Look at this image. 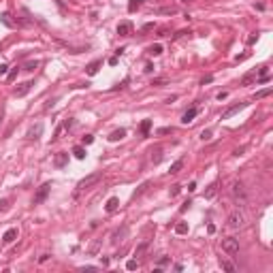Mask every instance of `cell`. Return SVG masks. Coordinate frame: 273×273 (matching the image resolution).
Instances as JSON below:
<instances>
[{
    "mask_svg": "<svg viewBox=\"0 0 273 273\" xmlns=\"http://www.w3.org/2000/svg\"><path fill=\"white\" fill-rule=\"evenodd\" d=\"M102 179V173H92V175H88V177H83L81 182L77 183V190L79 192H83V190H90L92 186H96V183Z\"/></svg>",
    "mask_w": 273,
    "mask_h": 273,
    "instance_id": "obj_1",
    "label": "cell"
},
{
    "mask_svg": "<svg viewBox=\"0 0 273 273\" xmlns=\"http://www.w3.org/2000/svg\"><path fill=\"white\" fill-rule=\"evenodd\" d=\"M222 250L226 252L228 256H237L239 254V241L235 239V237H226V239H222Z\"/></svg>",
    "mask_w": 273,
    "mask_h": 273,
    "instance_id": "obj_2",
    "label": "cell"
},
{
    "mask_svg": "<svg viewBox=\"0 0 273 273\" xmlns=\"http://www.w3.org/2000/svg\"><path fill=\"white\" fill-rule=\"evenodd\" d=\"M228 226L230 228H241L245 226V216H243V211H239V209H235L230 216H228Z\"/></svg>",
    "mask_w": 273,
    "mask_h": 273,
    "instance_id": "obj_3",
    "label": "cell"
},
{
    "mask_svg": "<svg viewBox=\"0 0 273 273\" xmlns=\"http://www.w3.org/2000/svg\"><path fill=\"white\" fill-rule=\"evenodd\" d=\"M128 235V224H122V228H115L113 235H111V243L117 245L120 241H124V237Z\"/></svg>",
    "mask_w": 273,
    "mask_h": 273,
    "instance_id": "obj_4",
    "label": "cell"
},
{
    "mask_svg": "<svg viewBox=\"0 0 273 273\" xmlns=\"http://www.w3.org/2000/svg\"><path fill=\"white\" fill-rule=\"evenodd\" d=\"M49 190H51V183H43V186L37 190V194H34V205H41V203L45 201L47 194H49Z\"/></svg>",
    "mask_w": 273,
    "mask_h": 273,
    "instance_id": "obj_5",
    "label": "cell"
},
{
    "mask_svg": "<svg viewBox=\"0 0 273 273\" xmlns=\"http://www.w3.org/2000/svg\"><path fill=\"white\" fill-rule=\"evenodd\" d=\"M245 105H248V102H237V105H233V107H228L226 111L222 113V120H228V117H233V115H235V113H239V111H241V109H243Z\"/></svg>",
    "mask_w": 273,
    "mask_h": 273,
    "instance_id": "obj_6",
    "label": "cell"
},
{
    "mask_svg": "<svg viewBox=\"0 0 273 273\" xmlns=\"http://www.w3.org/2000/svg\"><path fill=\"white\" fill-rule=\"evenodd\" d=\"M30 90H32V81H24V83H19V86L15 88V96L21 98V96H26Z\"/></svg>",
    "mask_w": 273,
    "mask_h": 273,
    "instance_id": "obj_7",
    "label": "cell"
},
{
    "mask_svg": "<svg viewBox=\"0 0 273 273\" xmlns=\"http://www.w3.org/2000/svg\"><path fill=\"white\" fill-rule=\"evenodd\" d=\"M233 196H235L237 201H239V198H241V201H245V190H243V183H241V182H235V183H233Z\"/></svg>",
    "mask_w": 273,
    "mask_h": 273,
    "instance_id": "obj_8",
    "label": "cell"
},
{
    "mask_svg": "<svg viewBox=\"0 0 273 273\" xmlns=\"http://www.w3.org/2000/svg\"><path fill=\"white\" fill-rule=\"evenodd\" d=\"M130 32H133V24L130 21H122L117 26V34L120 37H130Z\"/></svg>",
    "mask_w": 273,
    "mask_h": 273,
    "instance_id": "obj_9",
    "label": "cell"
},
{
    "mask_svg": "<svg viewBox=\"0 0 273 273\" xmlns=\"http://www.w3.org/2000/svg\"><path fill=\"white\" fill-rule=\"evenodd\" d=\"M117 207H120V198H117V196H111V198L107 201V205H105L107 213H113V211H117Z\"/></svg>",
    "mask_w": 273,
    "mask_h": 273,
    "instance_id": "obj_10",
    "label": "cell"
},
{
    "mask_svg": "<svg viewBox=\"0 0 273 273\" xmlns=\"http://www.w3.org/2000/svg\"><path fill=\"white\" fill-rule=\"evenodd\" d=\"M17 239V228H9L4 235H2V243H13Z\"/></svg>",
    "mask_w": 273,
    "mask_h": 273,
    "instance_id": "obj_11",
    "label": "cell"
},
{
    "mask_svg": "<svg viewBox=\"0 0 273 273\" xmlns=\"http://www.w3.org/2000/svg\"><path fill=\"white\" fill-rule=\"evenodd\" d=\"M102 66V60H94V62H90L88 66H86V71H88V75L90 77H94L96 73H98V68Z\"/></svg>",
    "mask_w": 273,
    "mask_h": 273,
    "instance_id": "obj_12",
    "label": "cell"
},
{
    "mask_svg": "<svg viewBox=\"0 0 273 273\" xmlns=\"http://www.w3.org/2000/svg\"><path fill=\"white\" fill-rule=\"evenodd\" d=\"M183 164H186V158H179V160H175V162L171 164L169 173H171V175H177V173H179V171L183 169Z\"/></svg>",
    "mask_w": 273,
    "mask_h": 273,
    "instance_id": "obj_13",
    "label": "cell"
},
{
    "mask_svg": "<svg viewBox=\"0 0 273 273\" xmlns=\"http://www.w3.org/2000/svg\"><path fill=\"white\" fill-rule=\"evenodd\" d=\"M196 113H198V109H196V107H192V109H188V111L183 113L182 122H183V124H190V122H192V120L196 117Z\"/></svg>",
    "mask_w": 273,
    "mask_h": 273,
    "instance_id": "obj_14",
    "label": "cell"
},
{
    "mask_svg": "<svg viewBox=\"0 0 273 273\" xmlns=\"http://www.w3.org/2000/svg\"><path fill=\"white\" fill-rule=\"evenodd\" d=\"M147 250H149V239H145L143 243H139V245H136V250H135V258L143 256V254H145Z\"/></svg>",
    "mask_w": 273,
    "mask_h": 273,
    "instance_id": "obj_15",
    "label": "cell"
},
{
    "mask_svg": "<svg viewBox=\"0 0 273 273\" xmlns=\"http://www.w3.org/2000/svg\"><path fill=\"white\" fill-rule=\"evenodd\" d=\"M216 194H218V182H213V183L207 186V190H205V198H213Z\"/></svg>",
    "mask_w": 273,
    "mask_h": 273,
    "instance_id": "obj_16",
    "label": "cell"
},
{
    "mask_svg": "<svg viewBox=\"0 0 273 273\" xmlns=\"http://www.w3.org/2000/svg\"><path fill=\"white\" fill-rule=\"evenodd\" d=\"M41 133H43V124H37V126H32V128H30V133H28V136L37 141V139L41 136Z\"/></svg>",
    "mask_w": 273,
    "mask_h": 273,
    "instance_id": "obj_17",
    "label": "cell"
},
{
    "mask_svg": "<svg viewBox=\"0 0 273 273\" xmlns=\"http://www.w3.org/2000/svg\"><path fill=\"white\" fill-rule=\"evenodd\" d=\"M124 136H126V130H124V128H117V130H113V133L109 135V141L115 143V141H120V139H124Z\"/></svg>",
    "mask_w": 273,
    "mask_h": 273,
    "instance_id": "obj_18",
    "label": "cell"
},
{
    "mask_svg": "<svg viewBox=\"0 0 273 273\" xmlns=\"http://www.w3.org/2000/svg\"><path fill=\"white\" fill-rule=\"evenodd\" d=\"M160 160H162V147H154V149H152V162L158 164Z\"/></svg>",
    "mask_w": 273,
    "mask_h": 273,
    "instance_id": "obj_19",
    "label": "cell"
},
{
    "mask_svg": "<svg viewBox=\"0 0 273 273\" xmlns=\"http://www.w3.org/2000/svg\"><path fill=\"white\" fill-rule=\"evenodd\" d=\"M0 21H2L6 28H15V21L11 19V15H9V13H2V15H0Z\"/></svg>",
    "mask_w": 273,
    "mask_h": 273,
    "instance_id": "obj_20",
    "label": "cell"
},
{
    "mask_svg": "<svg viewBox=\"0 0 273 273\" xmlns=\"http://www.w3.org/2000/svg\"><path fill=\"white\" fill-rule=\"evenodd\" d=\"M220 267H222L224 271H228V273H235V265H233L230 260H226V258H220Z\"/></svg>",
    "mask_w": 273,
    "mask_h": 273,
    "instance_id": "obj_21",
    "label": "cell"
},
{
    "mask_svg": "<svg viewBox=\"0 0 273 273\" xmlns=\"http://www.w3.org/2000/svg\"><path fill=\"white\" fill-rule=\"evenodd\" d=\"M149 128H152V120H143V122H141V135L147 136L149 135Z\"/></svg>",
    "mask_w": 273,
    "mask_h": 273,
    "instance_id": "obj_22",
    "label": "cell"
},
{
    "mask_svg": "<svg viewBox=\"0 0 273 273\" xmlns=\"http://www.w3.org/2000/svg\"><path fill=\"white\" fill-rule=\"evenodd\" d=\"M66 160H68V154H64V152H62V154H58V156H56V167H64V164H66Z\"/></svg>",
    "mask_w": 273,
    "mask_h": 273,
    "instance_id": "obj_23",
    "label": "cell"
},
{
    "mask_svg": "<svg viewBox=\"0 0 273 273\" xmlns=\"http://www.w3.org/2000/svg\"><path fill=\"white\" fill-rule=\"evenodd\" d=\"M73 154H75V158H79V160H83V158H86V149H83L81 145H77V147L73 149Z\"/></svg>",
    "mask_w": 273,
    "mask_h": 273,
    "instance_id": "obj_24",
    "label": "cell"
},
{
    "mask_svg": "<svg viewBox=\"0 0 273 273\" xmlns=\"http://www.w3.org/2000/svg\"><path fill=\"white\" fill-rule=\"evenodd\" d=\"M271 92H273V88H265V90L256 92V94H254V100H258V98H265V96H269Z\"/></svg>",
    "mask_w": 273,
    "mask_h": 273,
    "instance_id": "obj_25",
    "label": "cell"
},
{
    "mask_svg": "<svg viewBox=\"0 0 273 273\" xmlns=\"http://www.w3.org/2000/svg\"><path fill=\"white\" fill-rule=\"evenodd\" d=\"M175 233H177V235H186V233H188V224H186V222L175 224Z\"/></svg>",
    "mask_w": 273,
    "mask_h": 273,
    "instance_id": "obj_26",
    "label": "cell"
},
{
    "mask_svg": "<svg viewBox=\"0 0 273 273\" xmlns=\"http://www.w3.org/2000/svg\"><path fill=\"white\" fill-rule=\"evenodd\" d=\"M141 4H143V0H130V2H128V11H130V13H135Z\"/></svg>",
    "mask_w": 273,
    "mask_h": 273,
    "instance_id": "obj_27",
    "label": "cell"
},
{
    "mask_svg": "<svg viewBox=\"0 0 273 273\" xmlns=\"http://www.w3.org/2000/svg\"><path fill=\"white\" fill-rule=\"evenodd\" d=\"M98 250H100V239H96V241L90 245V254H92V256H96V254H98Z\"/></svg>",
    "mask_w": 273,
    "mask_h": 273,
    "instance_id": "obj_28",
    "label": "cell"
},
{
    "mask_svg": "<svg viewBox=\"0 0 273 273\" xmlns=\"http://www.w3.org/2000/svg\"><path fill=\"white\" fill-rule=\"evenodd\" d=\"M158 13H160V15H175L177 9H175V6H167V9H160Z\"/></svg>",
    "mask_w": 273,
    "mask_h": 273,
    "instance_id": "obj_29",
    "label": "cell"
},
{
    "mask_svg": "<svg viewBox=\"0 0 273 273\" xmlns=\"http://www.w3.org/2000/svg\"><path fill=\"white\" fill-rule=\"evenodd\" d=\"M252 79H256V71H254V73H248V75H245V77L241 79V86H248V83H250Z\"/></svg>",
    "mask_w": 273,
    "mask_h": 273,
    "instance_id": "obj_30",
    "label": "cell"
},
{
    "mask_svg": "<svg viewBox=\"0 0 273 273\" xmlns=\"http://www.w3.org/2000/svg\"><path fill=\"white\" fill-rule=\"evenodd\" d=\"M147 186H149V183H147V182H145V183H141V186H139V190H136L135 194H133V198H136V196H141V194H143V192L147 190Z\"/></svg>",
    "mask_w": 273,
    "mask_h": 273,
    "instance_id": "obj_31",
    "label": "cell"
},
{
    "mask_svg": "<svg viewBox=\"0 0 273 273\" xmlns=\"http://www.w3.org/2000/svg\"><path fill=\"white\" fill-rule=\"evenodd\" d=\"M149 53H152V56H160V53H162V45H152L149 47Z\"/></svg>",
    "mask_w": 273,
    "mask_h": 273,
    "instance_id": "obj_32",
    "label": "cell"
},
{
    "mask_svg": "<svg viewBox=\"0 0 273 273\" xmlns=\"http://www.w3.org/2000/svg\"><path fill=\"white\" fill-rule=\"evenodd\" d=\"M179 192H182V186H179V183H175V186H171V190H169V194H171V196H177Z\"/></svg>",
    "mask_w": 273,
    "mask_h": 273,
    "instance_id": "obj_33",
    "label": "cell"
},
{
    "mask_svg": "<svg viewBox=\"0 0 273 273\" xmlns=\"http://www.w3.org/2000/svg\"><path fill=\"white\" fill-rule=\"evenodd\" d=\"M136 267H139V263H136V258H133V260H128V263H126V269H128V271H135Z\"/></svg>",
    "mask_w": 273,
    "mask_h": 273,
    "instance_id": "obj_34",
    "label": "cell"
},
{
    "mask_svg": "<svg viewBox=\"0 0 273 273\" xmlns=\"http://www.w3.org/2000/svg\"><path fill=\"white\" fill-rule=\"evenodd\" d=\"M201 139H203V141H209V139H211V130H209V128L203 130V133H201Z\"/></svg>",
    "mask_w": 273,
    "mask_h": 273,
    "instance_id": "obj_35",
    "label": "cell"
},
{
    "mask_svg": "<svg viewBox=\"0 0 273 273\" xmlns=\"http://www.w3.org/2000/svg\"><path fill=\"white\" fill-rule=\"evenodd\" d=\"M17 73H19V68H13V71H9V75H6V77H9V79L13 81V79L17 77Z\"/></svg>",
    "mask_w": 273,
    "mask_h": 273,
    "instance_id": "obj_36",
    "label": "cell"
},
{
    "mask_svg": "<svg viewBox=\"0 0 273 273\" xmlns=\"http://www.w3.org/2000/svg\"><path fill=\"white\" fill-rule=\"evenodd\" d=\"M169 133H171V128H169V126H164V128H158V130H156V135H169Z\"/></svg>",
    "mask_w": 273,
    "mask_h": 273,
    "instance_id": "obj_37",
    "label": "cell"
},
{
    "mask_svg": "<svg viewBox=\"0 0 273 273\" xmlns=\"http://www.w3.org/2000/svg\"><path fill=\"white\" fill-rule=\"evenodd\" d=\"M4 75H9V66L6 64H0V77H4Z\"/></svg>",
    "mask_w": 273,
    "mask_h": 273,
    "instance_id": "obj_38",
    "label": "cell"
},
{
    "mask_svg": "<svg viewBox=\"0 0 273 273\" xmlns=\"http://www.w3.org/2000/svg\"><path fill=\"white\" fill-rule=\"evenodd\" d=\"M90 143H94V136L86 135V136H83V145H90Z\"/></svg>",
    "mask_w": 273,
    "mask_h": 273,
    "instance_id": "obj_39",
    "label": "cell"
},
{
    "mask_svg": "<svg viewBox=\"0 0 273 273\" xmlns=\"http://www.w3.org/2000/svg\"><path fill=\"white\" fill-rule=\"evenodd\" d=\"M37 66H39V62H28V64H26V71H34Z\"/></svg>",
    "mask_w": 273,
    "mask_h": 273,
    "instance_id": "obj_40",
    "label": "cell"
},
{
    "mask_svg": "<svg viewBox=\"0 0 273 273\" xmlns=\"http://www.w3.org/2000/svg\"><path fill=\"white\" fill-rule=\"evenodd\" d=\"M164 265H169V256H162V258L158 260V267H164Z\"/></svg>",
    "mask_w": 273,
    "mask_h": 273,
    "instance_id": "obj_41",
    "label": "cell"
},
{
    "mask_svg": "<svg viewBox=\"0 0 273 273\" xmlns=\"http://www.w3.org/2000/svg\"><path fill=\"white\" fill-rule=\"evenodd\" d=\"M6 207H9V201H6V198H2V201H0V211H4Z\"/></svg>",
    "mask_w": 273,
    "mask_h": 273,
    "instance_id": "obj_42",
    "label": "cell"
},
{
    "mask_svg": "<svg viewBox=\"0 0 273 273\" xmlns=\"http://www.w3.org/2000/svg\"><path fill=\"white\" fill-rule=\"evenodd\" d=\"M248 56H250V53H241V56H237V58H235V60H237V62H243V60H245V58H248Z\"/></svg>",
    "mask_w": 273,
    "mask_h": 273,
    "instance_id": "obj_43",
    "label": "cell"
},
{
    "mask_svg": "<svg viewBox=\"0 0 273 273\" xmlns=\"http://www.w3.org/2000/svg\"><path fill=\"white\" fill-rule=\"evenodd\" d=\"M211 81H213V77H211V75H207V77H205V79H203V81H201V83H203V86H205V83H211Z\"/></svg>",
    "mask_w": 273,
    "mask_h": 273,
    "instance_id": "obj_44",
    "label": "cell"
},
{
    "mask_svg": "<svg viewBox=\"0 0 273 273\" xmlns=\"http://www.w3.org/2000/svg\"><path fill=\"white\" fill-rule=\"evenodd\" d=\"M188 190H190V192H194V190H196V182H190V183H188Z\"/></svg>",
    "mask_w": 273,
    "mask_h": 273,
    "instance_id": "obj_45",
    "label": "cell"
},
{
    "mask_svg": "<svg viewBox=\"0 0 273 273\" xmlns=\"http://www.w3.org/2000/svg\"><path fill=\"white\" fill-rule=\"evenodd\" d=\"M226 96H228L226 92H220V94H218V100H224V98H226Z\"/></svg>",
    "mask_w": 273,
    "mask_h": 273,
    "instance_id": "obj_46",
    "label": "cell"
},
{
    "mask_svg": "<svg viewBox=\"0 0 273 273\" xmlns=\"http://www.w3.org/2000/svg\"><path fill=\"white\" fill-rule=\"evenodd\" d=\"M190 205H192V203H190V201H186V203H183V205H182V211H186V209H188Z\"/></svg>",
    "mask_w": 273,
    "mask_h": 273,
    "instance_id": "obj_47",
    "label": "cell"
},
{
    "mask_svg": "<svg viewBox=\"0 0 273 273\" xmlns=\"http://www.w3.org/2000/svg\"><path fill=\"white\" fill-rule=\"evenodd\" d=\"M182 2H192V0H182Z\"/></svg>",
    "mask_w": 273,
    "mask_h": 273,
    "instance_id": "obj_48",
    "label": "cell"
},
{
    "mask_svg": "<svg viewBox=\"0 0 273 273\" xmlns=\"http://www.w3.org/2000/svg\"><path fill=\"white\" fill-rule=\"evenodd\" d=\"M0 122H2V113H0Z\"/></svg>",
    "mask_w": 273,
    "mask_h": 273,
    "instance_id": "obj_49",
    "label": "cell"
}]
</instances>
